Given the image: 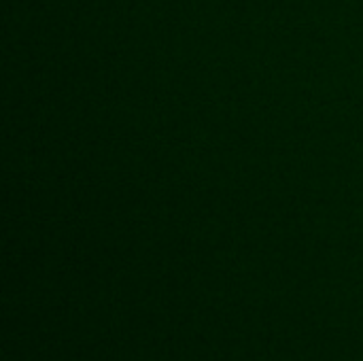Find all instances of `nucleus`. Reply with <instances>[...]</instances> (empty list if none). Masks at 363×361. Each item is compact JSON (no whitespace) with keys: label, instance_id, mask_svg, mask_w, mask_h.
<instances>
[]
</instances>
